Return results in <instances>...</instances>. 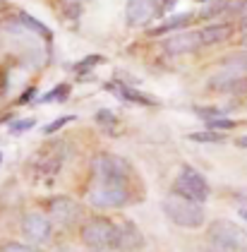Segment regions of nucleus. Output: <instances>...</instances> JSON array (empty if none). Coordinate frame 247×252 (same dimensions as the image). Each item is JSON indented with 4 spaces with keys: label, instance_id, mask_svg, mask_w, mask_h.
<instances>
[{
    "label": "nucleus",
    "instance_id": "obj_30",
    "mask_svg": "<svg viewBox=\"0 0 247 252\" xmlns=\"http://www.w3.org/2000/svg\"><path fill=\"white\" fill-rule=\"evenodd\" d=\"M0 161H2V154H0Z\"/></svg>",
    "mask_w": 247,
    "mask_h": 252
},
{
    "label": "nucleus",
    "instance_id": "obj_20",
    "mask_svg": "<svg viewBox=\"0 0 247 252\" xmlns=\"http://www.w3.org/2000/svg\"><path fill=\"white\" fill-rule=\"evenodd\" d=\"M96 120H98V125H103V127H108V130L115 125V116L111 111H98V113H96Z\"/></svg>",
    "mask_w": 247,
    "mask_h": 252
},
{
    "label": "nucleus",
    "instance_id": "obj_8",
    "mask_svg": "<svg viewBox=\"0 0 247 252\" xmlns=\"http://www.w3.org/2000/svg\"><path fill=\"white\" fill-rule=\"evenodd\" d=\"M158 7L154 0H127V7H125V20L130 27H142L149 20L156 17Z\"/></svg>",
    "mask_w": 247,
    "mask_h": 252
},
{
    "label": "nucleus",
    "instance_id": "obj_22",
    "mask_svg": "<svg viewBox=\"0 0 247 252\" xmlns=\"http://www.w3.org/2000/svg\"><path fill=\"white\" fill-rule=\"evenodd\" d=\"M0 252H34V248H29V245H22V243H5Z\"/></svg>",
    "mask_w": 247,
    "mask_h": 252
},
{
    "label": "nucleus",
    "instance_id": "obj_14",
    "mask_svg": "<svg viewBox=\"0 0 247 252\" xmlns=\"http://www.w3.org/2000/svg\"><path fill=\"white\" fill-rule=\"evenodd\" d=\"M106 89L113 92L115 96H120L123 101H134V103H142V106H152V103H156L154 98L144 96V94L134 92V89H130V87H125L123 82H111V84H106Z\"/></svg>",
    "mask_w": 247,
    "mask_h": 252
},
{
    "label": "nucleus",
    "instance_id": "obj_21",
    "mask_svg": "<svg viewBox=\"0 0 247 252\" xmlns=\"http://www.w3.org/2000/svg\"><path fill=\"white\" fill-rule=\"evenodd\" d=\"M70 120H75V116H65V118H58L56 123H51V125H46V127H43V132H46V135H53L56 130H60L62 125H67Z\"/></svg>",
    "mask_w": 247,
    "mask_h": 252
},
{
    "label": "nucleus",
    "instance_id": "obj_13",
    "mask_svg": "<svg viewBox=\"0 0 247 252\" xmlns=\"http://www.w3.org/2000/svg\"><path fill=\"white\" fill-rule=\"evenodd\" d=\"M230 36H233V27H230V24H211V27L199 32L202 46H214V43L228 41Z\"/></svg>",
    "mask_w": 247,
    "mask_h": 252
},
{
    "label": "nucleus",
    "instance_id": "obj_19",
    "mask_svg": "<svg viewBox=\"0 0 247 252\" xmlns=\"http://www.w3.org/2000/svg\"><path fill=\"white\" fill-rule=\"evenodd\" d=\"M207 125H209L211 130H230V127H235V120H228V118H214V120H207Z\"/></svg>",
    "mask_w": 247,
    "mask_h": 252
},
{
    "label": "nucleus",
    "instance_id": "obj_15",
    "mask_svg": "<svg viewBox=\"0 0 247 252\" xmlns=\"http://www.w3.org/2000/svg\"><path fill=\"white\" fill-rule=\"evenodd\" d=\"M192 20V15H175L173 20L163 22L161 27H156L152 32V36H161V34H166V32H173V29H180V27H185L187 22Z\"/></svg>",
    "mask_w": 247,
    "mask_h": 252
},
{
    "label": "nucleus",
    "instance_id": "obj_7",
    "mask_svg": "<svg viewBox=\"0 0 247 252\" xmlns=\"http://www.w3.org/2000/svg\"><path fill=\"white\" fill-rule=\"evenodd\" d=\"M51 231H53L51 219H46L43 214H27V216H24V221H22V233H24L34 245H43V243H48Z\"/></svg>",
    "mask_w": 247,
    "mask_h": 252
},
{
    "label": "nucleus",
    "instance_id": "obj_17",
    "mask_svg": "<svg viewBox=\"0 0 247 252\" xmlns=\"http://www.w3.org/2000/svg\"><path fill=\"white\" fill-rule=\"evenodd\" d=\"M67 92H70V87H67V84H60L53 92H48L46 96H41V101H43V103H48V101H65V98H67Z\"/></svg>",
    "mask_w": 247,
    "mask_h": 252
},
{
    "label": "nucleus",
    "instance_id": "obj_25",
    "mask_svg": "<svg viewBox=\"0 0 247 252\" xmlns=\"http://www.w3.org/2000/svg\"><path fill=\"white\" fill-rule=\"evenodd\" d=\"M34 94H36V89H29V92H27L24 96L19 98V101H22V103H27V101H29V98H31V96H34Z\"/></svg>",
    "mask_w": 247,
    "mask_h": 252
},
{
    "label": "nucleus",
    "instance_id": "obj_9",
    "mask_svg": "<svg viewBox=\"0 0 247 252\" xmlns=\"http://www.w3.org/2000/svg\"><path fill=\"white\" fill-rule=\"evenodd\" d=\"M48 212L53 216V221L58 223H72L79 219V214H82V207L77 204L75 199H70V197H53L51 202H48Z\"/></svg>",
    "mask_w": 247,
    "mask_h": 252
},
{
    "label": "nucleus",
    "instance_id": "obj_4",
    "mask_svg": "<svg viewBox=\"0 0 247 252\" xmlns=\"http://www.w3.org/2000/svg\"><path fill=\"white\" fill-rule=\"evenodd\" d=\"M209 240L221 252H240L247 245L245 231L233 221H214L209 226Z\"/></svg>",
    "mask_w": 247,
    "mask_h": 252
},
{
    "label": "nucleus",
    "instance_id": "obj_1",
    "mask_svg": "<svg viewBox=\"0 0 247 252\" xmlns=\"http://www.w3.org/2000/svg\"><path fill=\"white\" fill-rule=\"evenodd\" d=\"M163 212H166V216L171 219L173 223H178L183 228H199V226H204V209H202V204L192 202L187 197H180L175 192L163 199Z\"/></svg>",
    "mask_w": 247,
    "mask_h": 252
},
{
    "label": "nucleus",
    "instance_id": "obj_23",
    "mask_svg": "<svg viewBox=\"0 0 247 252\" xmlns=\"http://www.w3.org/2000/svg\"><path fill=\"white\" fill-rule=\"evenodd\" d=\"M190 139H194V142H221V135H216V132H194Z\"/></svg>",
    "mask_w": 247,
    "mask_h": 252
},
{
    "label": "nucleus",
    "instance_id": "obj_10",
    "mask_svg": "<svg viewBox=\"0 0 247 252\" xmlns=\"http://www.w3.org/2000/svg\"><path fill=\"white\" fill-rule=\"evenodd\" d=\"M202 46L199 32H187V34H175L171 39L163 41V51L171 56H183V53H192Z\"/></svg>",
    "mask_w": 247,
    "mask_h": 252
},
{
    "label": "nucleus",
    "instance_id": "obj_29",
    "mask_svg": "<svg viewBox=\"0 0 247 252\" xmlns=\"http://www.w3.org/2000/svg\"><path fill=\"white\" fill-rule=\"evenodd\" d=\"M243 43H245V46H247V32H245V36H243Z\"/></svg>",
    "mask_w": 247,
    "mask_h": 252
},
{
    "label": "nucleus",
    "instance_id": "obj_31",
    "mask_svg": "<svg viewBox=\"0 0 247 252\" xmlns=\"http://www.w3.org/2000/svg\"><path fill=\"white\" fill-rule=\"evenodd\" d=\"M96 252H103V250H96Z\"/></svg>",
    "mask_w": 247,
    "mask_h": 252
},
{
    "label": "nucleus",
    "instance_id": "obj_28",
    "mask_svg": "<svg viewBox=\"0 0 247 252\" xmlns=\"http://www.w3.org/2000/svg\"><path fill=\"white\" fill-rule=\"evenodd\" d=\"M240 216H243V219H245V221H247V209H245V207L240 209Z\"/></svg>",
    "mask_w": 247,
    "mask_h": 252
},
{
    "label": "nucleus",
    "instance_id": "obj_5",
    "mask_svg": "<svg viewBox=\"0 0 247 252\" xmlns=\"http://www.w3.org/2000/svg\"><path fill=\"white\" fill-rule=\"evenodd\" d=\"M173 192L180 194V197H187L197 204H204L207 197H209V185L204 180V175L199 171H194L190 166H185L180 175L175 178V185H173Z\"/></svg>",
    "mask_w": 247,
    "mask_h": 252
},
{
    "label": "nucleus",
    "instance_id": "obj_3",
    "mask_svg": "<svg viewBox=\"0 0 247 252\" xmlns=\"http://www.w3.org/2000/svg\"><path fill=\"white\" fill-rule=\"evenodd\" d=\"M82 243L92 250H113L118 245V226L111 219H89L82 226Z\"/></svg>",
    "mask_w": 247,
    "mask_h": 252
},
{
    "label": "nucleus",
    "instance_id": "obj_24",
    "mask_svg": "<svg viewBox=\"0 0 247 252\" xmlns=\"http://www.w3.org/2000/svg\"><path fill=\"white\" fill-rule=\"evenodd\" d=\"M34 127V120L31 118H27V120H17V123H12L10 125V130L12 132H24V130H31Z\"/></svg>",
    "mask_w": 247,
    "mask_h": 252
},
{
    "label": "nucleus",
    "instance_id": "obj_16",
    "mask_svg": "<svg viewBox=\"0 0 247 252\" xmlns=\"http://www.w3.org/2000/svg\"><path fill=\"white\" fill-rule=\"evenodd\" d=\"M19 20H22V24H27V27H29V29H34V32H38V34H41V36H43V39H51V32H48V29H46V27H43V24H41V22L31 20V17H29V15H19Z\"/></svg>",
    "mask_w": 247,
    "mask_h": 252
},
{
    "label": "nucleus",
    "instance_id": "obj_26",
    "mask_svg": "<svg viewBox=\"0 0 247 252\" xmlns=\"http://www.w3.org/2000/svg\"><path fill=\"white\" fill-rule=\"evenodd\" d=\"M238 147H245V149H247V135L238 139Z\"/></svg>",
    "mask_w": 247,
    "mask_h": 252
},
{
    "label": "nucleus",
    "instance_id": "obj_6",
    "mask_svg": "<svg viewBox=\"0 0 247 252\" xmlns=\"http://www.w3.org/2000/svg\"><path fill=\"white\" fill-rule=\"evenodd\" d=\"M94 180H130V166L120 156L98 154L92 163Z\"/></svg>",
    "mask_w": 247,
    "mask_h": 252
},
{
    "label": "nucleus",
    "instance_id": "obj_11",
    "mask_svg": "<svg viewBox=\"0 0 247 252\" xmlns=\"http://www.w3.org/2000/svg\"><path fill=\"white\" fill-rule=\"evenodd\" d=\"M144 245V238H142V233L134 228V223H123V226H118V250H127L132 252L137 248H142Z\"/></svg>",
    "mask_w": 247,
    "mask_h": 252
},
{
    "label": "nucleus",
    "instance_id": "obj_27",
    "mask_svg": "<svg viewBox=\"0 0 247 252\" xmlns=\"http://www.w3.org/2000/svg\"><path fill=\"white\" fill-rule=\"evenodd\" d=\"M65 5H79V2H87V0H62Z\"/></svg>",
    "mask_w": 247,
    "mask_h": 252
},
{
    "label": "nucleus",
    "instance_id": "obj_18",
    "mask_svg": "<svg viewBox=\"0 0 247 252\" xmlns=\"http://www.w3.org/2000/svg\"><path fill=\"white\" fill-rule=\"evenodd\" d=\"M223 65L235 67V70H247V51H245V53H233L230 58L223 60Z\"/></svg>",
    "mask_w": 247,
    "mask_h": 252
},
{
    "label": "nucleus",
    "instance_id": "obj_12",
    "mask_svg": "<svg viewBox=\"0 0 247 252\" xmlns=\"http://www.w3.org/2000/svg\"><path fill=\"white\" fill-rule=\"evenodd\" d=\"M62 158H65L62 144H56V147L43 149V156H41V161H38V171L46 173V175H56L58 168H60V163H62Z\"/></svg>",
    "mask_w": 247,
    "mask_h": 252
},
{
    "label": "nucleus",
    "instance_id": "obj_2",
    "mask_svg": "<svg viewBox=\"0 0 247 252\" xmlns=\"http://www.w3.org/2000/svg\"><path fill=\"white\" fill-rule=\"evenodd\" d=\"M89 202L98 209H120L130 202L127 180H94L89 190Z\"/></svg>",
    "mask_w": 247,
    "mask_h": 252
}]
</instances>
